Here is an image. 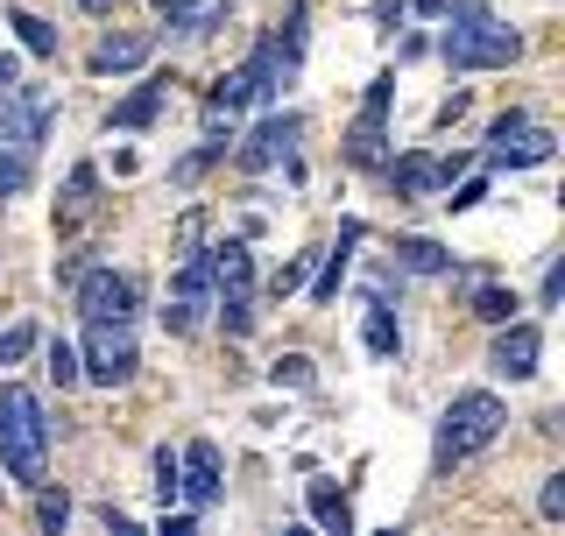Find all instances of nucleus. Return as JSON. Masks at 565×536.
I'll return each mask as SVG.
<instances>
[{"label": "nucleus", "instance_id": "1", "mask_svg": "<svg viewBox=\"0 0 565 536\" xmlns=\"http://www.w3.org/2000/svg\"><path fill=\"white\" fill-rule=\"evenodd\" d=\"M0 467H8L14 487H43L50 473V417H43V396L22 382L0 388Z\"/></svg>", "mask_w": 565, "mask_h": 536}, {"label": "nucleus", "instance_id": "12", "mask_svg": "<svg viewBox=\"0 0 565 536\" xmlns=\"http://www.w3.org/2000/svg\"><path fill=\"white\" fill-rule=\"evenodd\" d=\"M177 494H184L191 508L220 502V444L212 438H191L184 452H177Z\"/></svg>", "mask_w": 565, "mask_h": 536}, {"label": "nucleus", "instance_id": "31", "mask_svg": "<svg viewBox=\"0 0 565 536\" xmlns=\"http://www.w3.org/2000/svg\"><path fill=\"white\" fill-rule=\"evenodd\" d=\"M22 191H29V156L0 149V199H22Z\"/></svg>", "mask_w": 565, "mask_h": 536}, {"label": "nucleus", "instance_id": "6", "mask_svg": "<svg viewBox=\"0 0 565 536\" xmlns=\"http://www.w3.org/2000/svg\"><path fill=\"white\" fill-rule=\"evenodd\" d=\"M50 120H57V99H50L43 85H8V93H0V149H14V156L35 163V149L50 141Z\"/></svg>", "mask_w": 565, "mask_h": 536}, {"label": "nucleus", "instance_id": "17", "mask_svg": "<svg viewBox=\"0 0 565 536\" xmlns=\"http://www.w3.org/2000/svg\"><path fill=\"white\" fill-rule=\"evenodd\" d=\"M305 29H311V8L305 0H290L282 8V22H276V35H269V50H276V64L297 78V64H305Z\"/></svg>", "mask_w": 565, "mask_h": 536}, {"label": "nucleus", "instance_id": "38", "mask_svg": "<svg viewBox=\"0 0 565 536\" xmlns=\"http://www.w3.org/2000/svg\"><path fill=\"white\" fill-rule=\"evenodd\" d=\"M558 290H565V268H558V255H552V261H544V290H537V303H544V311L558 303Z\"/></svg>", "mask_w": 565, "mask_h": 536}, {"label": "nucleus", "instance_id": "41", "mask_svg": "<svg viewBox=\"0 0 565 536\" xmlns=\"http://www.w3.org/2000/svg\"><path fill=\"white\" fill-rule=\"evenodd\" d=\"M78 8H85V14H106V8H114V0H78Z\"/></svg>", "mask_w": 565, "mask_h": 536}, {"label": "nucleus", "instance_id": "24", "mask_svg": "<svg viewBox=\"0 0 565 536\" xmlns=\"http://www.w3.org/2000/svg\"><path fill=\"white\" fill-rule=\"evenodd\" d=\"M93 191H99V170H93V163H78V170H71V184H64L57 219H64V226H78L85 212H93Z\"/></svg>", "mask_w": 565, "mask_h": 536}, {"label": "nucleus", "instance_id": "19", "mask_svg": "<svg viewBox=\"0 0 565 536\" xmlns=\"http://www.w3.org/2000/svg\"><path fill=\"white\" fill-rule=\"evenodd\" d=\"M552 149H558V141L544 128H523L516 141H494V163H502V170H537V163H552Z\"/></svg>", "mask_w": 565, "mask_h": 536}, {"label": "nucleus", "instance_id": "37", "mask_svg": "<svg viewBox=\"0 0 565 536\" xmlns=\"http://www.w3.org/2000/svg\"><path fill=\"white\" fill-rule=\"evenodd\" d=\"M530 128V114H516V106H509V114H494V128H488V141H516Z\"/></svg>", "mask_w": 565, "mask_h": 536}, {"label": "nucleus", "instance_id": "36", "mask_svg": "<svg viewBox=\"0 0 565 536\" xmlns=\"http://www.w3.org/2000/svg\"><path fill=\"white\" fill-rule=\"evenodd\" d=\"M481 199H488V176H467V184H459V191H452L446 205H452V212H473Z\"/></svg>", "mask_w": 565, "mask_h": 536}, {"label": "nucleus", "instance_id": "5", "mask_svg": "<svg viewBox=\"0 0 565 536\" xmlns=\"http://www.w3.org/2000/svg\"><path fill=\"white\" fill-rule=\"evenodd\" d=\"M141 367L135 353V332L128 325H106V318H85V353H78V374L93 388H128Z\"/></svg>", "mask_w": 565, "mask_h": 536}, {"label": "nucleus", "instance_id": "42", "mask_svg": "<svg viewBox=\"0 0 565 536\" xmlns=\"http://www.w3.org/2000/svg\"><path fill=\"white\" fill-rule=\"evenodd\" d=\"M156 8H163V14H177V8H191V0H156Z\"/></svg>", "mask_w": 565, "mask_h": 536}, {"label": "nucleus", "instance_id": "9", "mask_svg": "<svg viewBox=\"0 0 565 536\" xmlns=\"http://www.w3.org/2000/svg\"><path fill=\"white\" fill-rule=\"evenodd\" d=\"M135 303H141L135 276H114V268H85V276H78V311H85V318L128 325V318H135Z\"/></svg>", "mask_w": 565, "mask_h": 536}, {"label": "nucleus", "instance_id": "33", "mask_svg": "<svg viewBox=\"0 0 565 536\" xmlns=\"http://www.w3.org/2000/svg\"><path fill=\"white\" fill-rule=\"evenodd\" d=\"M311 268H318V255H290V261H282V268H276V282H269V290H276V297H290V290H297V282H305V276H311Z\"/></svg>", "mask_w": 565, "mask_h": 536}, {"label": "nucleus", "instance_id": "8", "mask_svg": "<svg viewBox=\"0 0 565 536\" xmlns=\"http://www.w3.org/2000/svg\"><path fill=\"white\" fill-rule=\"evenodd\" d=\"M212 311V255L205 247H191L184 268H177V282H170V303H163V332H199V318Z\"/></svg>", "mask_w": 565, "mask_h": 536}, {"label": "nucleus", "instance_id": "40", "mask_svg": "<svg viewBox=\"0 0 565 536\" xmlns=\"http://www.w3.org/2000/svg\"><path fill=\"white\" fill-rule=\"evenodd\" d=\"M452 8V0H417V14H446Z\"/></svg>", "mask_w": 565, "mask_h": 536}, {"label": "nucleus", "instance_id": "29", "mask_svg": "<svg viewBox=\"0 0 565 536\" xmlns=\"http://www.w3.org/2000/svg\"><path fill=\"white\" fill-rule=\"evenodd\" d=\"M50 382H57V388L85 382V374H78V346H71V339H50Z\"/></svg>", "mask_w": 565, "mask_h": 536}, {"label": "nucleus", "instance_id": "21", "mask_svg": "<svg viewBox=\"0 0 565 536\" xmlns=\"http://www.w3.org/2000/svg\"><path fill=\"white\" fill-rule=\"evenodd\" d=\"M220 22H234V0H191L170 14V35H212Z\"/></svg>", "mask_w": 565, "mask_h": 536}, {"label": "nucleus", "instance_id": "4", "mask_svg": "<svg viewBox=\"0 0 565 536\" xmlns=\"http://www.w3.org/2000/svg\"><path fill=\"white\" fill-rule=\"evenodd\" d=\"M205 255H212V311H220V332L247 339L255 332V255L241 240H220Z\"/></svg>", "mask_w": 565, "mask_h": 536}, {"label": "nucleus", "instance_id": "10", "mask_svg": "<svg viewBox=\"0 0 565 536\" xmlns=\"http://www.w3.org/2000/svg\"><path fill=\"white\" fill-rule=\"evenodd\" d=\"M488 367L502 374V382H530V374L544 367V332L530 325V318H509V325H494V353Z\"/></svg>", "mask_w": 565, "mask_h": 536}, {"label": "nucleus", "instance_id": "20", "mask_svg": "<svg viewBox=\"0 0 565 536\" xmlns=\"http://www.w3.org/2000/svg\"><path fill=\"white\" fill-rule=\"evenodd\" d=\"M396 268H411V276H452V255L438 240H424V234H403L396 240Z\"/></svg>", "mask_w": 565, "mask_h": 536}, {"label": "nucleus", "instance_id": "13", "mask_svg": "<svg viewBox=\"0 0 565 536\" xmlns=\"http://www.w3.org/2000/svg\"><path fill=\"white\" fill-rule=\"evenodd\" d=\"M149 50H156L149 29H120V35H99L85 64H93L99 78H114V71H141V64H149Z\"/></svg>", "mask_w": 565, "mask_h": 536}, {"label": "nucleus", "instance_id": "27", "mask_svg": "<svg viewBox=\"0 0 565 536\" xmlns=\"http://www.w3.org/2000/svg\"><path fill=\"white\" fill-rule=\"evenodd\" d=\"M14 35H22L29 57H57V29H50L43 14H14Z\"/></svg>", "mask_w": 565, "mask_h": 536}, {"label": "nucleus", "instance_id": "14", "mask_svg": "<svg viewBox=\"0 0 565 536\" xmlns=\"http://www.w3.org/2000/svg\"><path fill=\"white\" fill-rule=\"evenodd\" d=\"M170 85H177V78H170V71H156V78H149V85H135V93H128V99H120V106H114V114H106V128H120V135H135V128H149V120H156V114H163V99H170Z\"/></svg>", "mask_w": 565, "mask_h": 536}, {"label": "nucleus", "instance_id": "32", "mask_svg": "<svg viewBox=\"0 0 565 536\" xmlns=\"http://www.w3.org/2000/svg\"><path fill=\"white\" fill-rule=\"evenodd\" d=\"M156 502H184V494H177V452H170V444H156Z\"/></svg>", "mask_w": 565, "mask_h": 536}, {"label": "nucleus", "instance_id": "30", "mask_svg": "<svg viewBox=\"0 0 565 536\" xmlns=\"http://www.w3.org/2000/svg\"><path fill=\"white\" fill-rule=\"evenodd\" d=\"M269 382H276V388H311L318 374H311V361H305V353H282V361L269 367Z\"/></svg>", "mask_w": 565, "mask_h": 536}, {"label": "nucleus", "instance_id": "34", "mask_svg": "<svg viewBox=\"0 0 565 536\" xmlns=\"http://www.w3.org/2000/svg\"><path fill=\"white\" fill-rule=\"evenodd\" d=\"M29 346H35V332H29V325H8V332H0V367L29 361Z\"/></svg>", "mask_w": 565, "mask_h": 536}, {"label": "nucleus", "instance_id": "7", "mask_svg": "<svg viewBox=\"0 0 565 536\" xmlns=\"http://www.w3.org/2000/svg\"><path fill=\"white\" fill-rule=\"evenodd\" d=\"M388 99H396V78H382L361 93V114H353V128H347V163L353 170H382L388 163Z\"/></svg>", "mask_w": 565, "mask_h": 536}, {"label": "nucleus", "instance_id": "39", "mask_svg": "<svg viewBox=\"0 0 565 536\" xmlns=\"http://www.w3.org/2000/svg\"><path fill=\"white\" fill-rule=\"evenodd\" d=\"M8 85H22V57H8V50H0V93H8Z\"/></svg>", "mask_w": 565, "mask_h": 536}, {"label": "nucleus", "instance_id": "23", "mask_svg": "<svg viewBox=\"0 0 565 536\" xmlns=\"http://www.w3.org/2000/svg\"><path fill=\"white\" fill-rule=\"evenodd\" d=\"M262 99V85H255V71L234 64V71H220V85H212V106H226V114H241V106H255Z\"/></svg>", "mask_w": 565, "mask_h": 536}, {"label": "nucleus", "instance_id": "2", "mask_svg": "<svg viewBox=\"0 0 565 536\" xmlns=\"http://www.w3.org/2000/svg\"><path fill=\"white\" fill-rule=\"evenodd\" d=\"M502 424H509L502 396H488V388H467V396H452V403H446V417H438V444H431L438 473H452L459 459L488 452V444L502 438Z\"/></svg>", "mask_w": 565, "mask_h": 536}, {"label": "nucleus", "instance_id": "22", "mask_svg": "<svg viewBox=\"0 0 565 536\" xmlns=\"http://www.w3.org/2000/svg\"><path fill=\"white\" fill-rule=\"evenodd\" d=\"M361 346L367 353H375V361H388V353H396L403 346V332H396V311H388V303L375 297V303H367V325H361Z\"/></svg>", "mask_w": 565, "mask_h": 536}, {"label": "nucleus", "instance_id": "16", "mask_svg": "<svg viewBox=\"0 0 565 536\" xmlns=\"http://www.w3.org/2000/svg\"><path fill=\"white\" fill-rule=\"evenodd\" d=\"M382 176H388V191H396V199H431L438 191V156H388L382 163Z\"/></svg>", "mask_w": 565, "mask_h": 536}, {"label": "nucleus", "instance_id": "11", "mask_svg": "<svg viewBox=\"0 0 565 536\" xmlns=\"http://www.w3.org/2000/svg\"><path fill=\"white\" fill-rule=\"evenodd\" d=\"M297 135H305V120H297V114H269V120H262V128L234 149V163H241V170H276V163H290V156H297Z\"/></svg>", "mask_w": 565, "mask_h": 536}, {"label": "nucleus", "instance_id": "35", "mask_svg": "<svg viewBox=\"0 0 565 536\" xmlns=\"http://www.w3.org/2000/svg\"><path fill=\"white\" fill-rule=\"evenodd\" d=\"M537 515H544V523H558V515H565V473H552V480H544V494H537Z\"/></svg>", "mask_w": 565, "mask_h": 536}, {"label": "nucleus", "instance_id": "28", "mask_svg": "<svg viewBox=\"0 0 565 536\" xmlns=\"http://www.w3.org/2000/svg\"><path fill=\"white\" fill-rule=\"evenodd\" d=\"M226 149H234V141H212V135H205V149H191V156H184V163H177L170 176H177V184H199V176H205L212 163H220Z\"/></svg>", "mask_w": 565, "mask_h": 536}, {"label": "nucleus", "instance_id": "3", "mask_svg": "<svg viewBox=\"0 0 565 536\" xmlns=\"http://www.w3.org/2000/svg\"><path fill=\"white\" fill-rule=\"evenodd\" d=\"M438 57H446L452 71H502L523 57V35L509 22H494V14H452V29L438 35Z\"/></svg>", "mask_w": 565, "mask_h": 536}, {"label": "nucleus", "instance_id": "15", "mask_svg": "<svg viewBox=\"0 0 565 536\" xmlns=\"http://www.w3.org/2000/svg\"><path fill=\"white\" fill-rule=\"evenodd\" d=\"M361 240H367V226H361V219H347V226H340V240L326 247V268H318V282H311V297H318V303H332V297H340V282H347L353 247H361Z\"/></svg>", "mask_w": 565, "mask_h": 536}, {"label": "nucleus", "instance_id": "25", "mask_svg": "<svg viewBox=\"0 0 565 536\" xmlns=\"http://www.w3.org/2000/svg\"><path fill=\"white\" fill-rule=\"evenodd\" d=\"M516 311L523 303H516V290H502V282H481V290H473V318H481V325H509Z\"/></svg>", "mask_w": 565, "mask_h": 536}, {"label": "nucleus", "instance_id": "18", "mask_svg": "<svg viewBox=\"0 0 565 536\" xmlns=\"http://www.w3.org/2000/svg\"><path fill=\"white\" fill-rule=\"evenodd\" d=\"M305 508H311V523H318V529H332V536H347V529H353L347 487H332V480H311V487H305Z\"/></svg>", "mask_w": 565, "mask_h": 536}, {"label": "nucleus", "instance_id": "26", "mask_svg": "<svg viewBox=\"0 0 565 536\" xmlns=\"http://www.w3.org/2000/svg\"><path fill=\"white\" fill-rule=\"evenodd\" d=\"M29 494H35V529L57 536V529L71 523V494H64V487H50V480H43V487H29Z\"/></svg>", "mask_w": 565, "mask_h": 536}]
</instances>
